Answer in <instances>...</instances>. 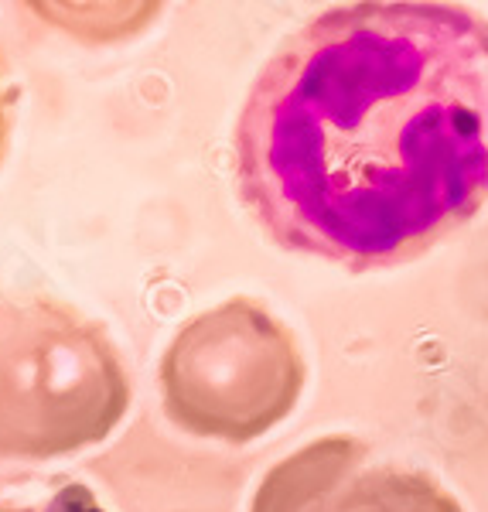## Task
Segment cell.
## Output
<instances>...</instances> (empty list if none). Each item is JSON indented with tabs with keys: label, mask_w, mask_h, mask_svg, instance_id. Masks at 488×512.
Listing matches in <instances>:
<instances>
[{
	"label": "cell",
	"mask_w": 488,
	"mask_h": 512,
	"mask_svg": "<svg viewBox=\"0 0 488 512\" xmlns=\"http://www.w3.org/2000/svg\"><path fill=\"white\" fill-rule=\"evenodd\" d=\"M233 175L291 253L349 270L424 256L488 202V18L376 0L304 21L246 93Z\"/></svg>",
	"instance_id": "1"
},
{
	"label": "cell",
	"mask_w": 488,
	"mask_h": 512,
	"mask_svg": "<svg viewBox=\"0 0 488 512\" xmlns=\"http://www.w3.org/2000/svg\"><path fill=\"white\" fill-rule=\"evenodd\" d=\"M130 379L99 321L0 287V458H62L110 437Z\"/></svg>",
	"instance_id": "2"
},
{
	"label": "cell",
	"mask_w": 488,
	"mask_h": 512,
	"mask_svg": "<svg viewBox=\"0 0 488 512\" xmlns=\"http://www.w3.org/2000/svg\"><path fill=\"white\" fill-rule=\"evenodd\" d=\"M304 379L294 332L253 297H229L195 315L161 359L171 424L222 444H250L291 417Z\"/></svg>",
	"instance_id": "3"
},
{
	"label": "cell",
	"mask_w": 488,
	"mask_h": 512,
	"mask_svg": "<svg viewBox=\"0 0 488 512\" xmlns=\"http://www.w3.org/2000/svg\"><path fill=\"white\" fill-rule=\"evenodd\" d=\"M369 458L359 437H321L270 468L250 512H465L434 475Z\"/></svg>",
	"instance_id": "4"
},
{
	"label": "cell",
	"mask_w": 488,
	"mask_h": 512,
	"mask_svg": "<svg viewBox=\"0 0 488 512\" xmlns=\"http://www.w3.org/2000/svg\"><path fill=\"white\" fill-rule=\"evenodd\" d=\"M0 512H106V509L99 506V499L89 492V485L65 478V482H59V489H52L45 499H38V502L7 499V502H0Z\"/></svg>",
	"instance_id": "5"
},
{
	"label": "cell",
	"mask_w": 488,
	"mask_h": 512,
	"mask_svg": "<svg viewBox=\"0 0 488 512\" xmlns=\"http://www.w3.org/2000/svg\"><path fill=\"white\" fill-rule=\"evenodd\" d=\"M14 106H18V86H14L4 59H0V161H4V154H7V144H11Z\"/></svg>",
	"instance_id": "6"
}]
</instances>
